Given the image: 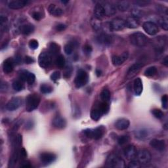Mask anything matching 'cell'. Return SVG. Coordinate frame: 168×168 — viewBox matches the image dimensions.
Masks as SVG:
<instances>
[{
    "mask_svg": "<svg viewBox=\"0 0 168 168\" xmlns=\"http://www.w3.org/2000/svg\"><path fill=\"white\" fill-rule=\"evenodd\" d=\"M40 97L36 94L29 95L26 99V110L28 112H32L38 107L40 103Z\"/></svg>",
    "mask_w": 168,
    "mask_h": 168,
    "instance_id": "6da1fadb",
    "label": "cell"
},
{
    "mask_svg": "<svg viewBox=\"0 0 168 168\" xmlns=\"http://www.w3.org/2000/svg\"><path fill=\"white\" fill-rule=\"evenodd\" d=\"M107 166L110 167L123 168L126 167L125 161L115 154H111L107 160Z\"/></svg>",
    "mask_w": 168,
    "mask_h": 168,
    "instance_id": "7a4b0ae2",
    "label": "cell"
},
{
    "mask_svg": "<svg viewBox=\"0 0 168 168\" xmlns=\"http://www.w3.org/2000/svg\"><path fill=\"white\" fill-rule=\"evenodd\" d=\"M129 40L132 44L137 47H143L147 43L146 36L141 32H135L130 35Z\"/></svg>",
    "mask_w": 168,
    "mask_h": 168,
    "instance_id": "3957f363",
    "label": "cell"
},
{
    "mask_svg": "<svg viewBox=\"0 0 168 168\" xmlns=\"http://www.w3.org/2000/svg\"><path fill=\"white\" fill-rule=\"evenodd\" d=\"M89 76L88 74L84 70L79 69L77 72L76 76L74 80V84L77 88H80L82 87L85 85V84L88 82Z\"/></svg>",
    "mask_w": 168,
    "mask_h": 168,
    "instance_id": "277c9868",
    "label": "cell"
},
{
    "mask_svg": "<svg viewBox=\"0 0 168 168\" xmlns=\"http://www.w3.org/2000/svg\"><path fill=\"white\" fill-rule=\"evenodd\" d=\"M38 63L43 68H48L52 63V55L47 51L41 52L38 57Z\"/></svg>",
    "mask_w": 168,
    "mask_h": 168,
    "instance_id": "5b68a950",
    "label": "cell"
},
{
    "mask_svg": "<svg viewBox=\"0 0 168 168\" xmlns=\"http://www.w3.org/2000/svg\"><path fill=\"white\" fill-rule=\"evenodd\" d=\"M108 24L109 29L111 31H120L126 27L125 21L120 18H114Z\"/></svg>",
    "mask_w": 168,
    "mask_h": 168,
    "instance_id": "8992f818",
    "label": "cell"
},
{
    "mask_svg": "<svg viewBox=\"0 0 168 168\" xmlns=\"http://www.w3.org/2000/svg\"><path fill=\"white\" fill-rule=\"evenodd\" d=\"M136 157L137 158V160L141 164H146L150 162L151 160V154L145 149H141L137 153Z\"/></svg>",
    "mask_w": 168,
    "mask_h": 168,
    "instance_id": "52a82bcc",
    "label": "cell"
},
{
    "mask_svg": "<svg viewBox=\"0 0 168 168\" xmlns=\"http://www.w3.org/2000/svg\"><path fill=\"white\" fill-rule=\"evenodd\" d=\"M142 28L145 32L151 36H154L159 32L158 26L153 22L148 21L143 23Z\"/></svg>",
    "mask_w": 168,
    "mask_h": 168,
    "instance_id": "ba28073f",
    "label": "cell"
},
{
    "mask_svg": "<svg viewBox=\"0 0 168 168\" xmlns=\"http://www.w3.org/2000/svg\"><path fill=\"white\" fill-rule=\"evenodd\" d=\"M103 110L101 108L100 103H96L91 109V118L93 120L98 121L103 115Z\"/></svg>",
    "mask_w": 168,
    "mask_h": 168,
    "instance_id": "9c48e42d",
    "label": "cell"
},
{
    "mask_svg": "<svg viewBox=\"0 0 168 168\" xmlns=\"http://www.w3.org/2000/svg\"><path fill=\"white\" fill-rule=\"evenodd\" d=\"M22 104V99L20 97H14L7 103L6 108L9 111H14L19 108Z\"/></svg>",
    "mask_w": 168,
    "mask_h": 168,
    "instance_id": "30bf717a",
    "label": "cell"
},
{
    "mask_svg": "<svg viewBox=\"0 0 168 168\" xmlns=\"http://www.w3.org/2000/svg\"><path fill=\"white\" fill-rule=\"evenodd\" d=\"M166 43V38L165 37L159 36L156 38L153 41V44L158 52H162Z\"/></svg>",
    "mask_w": 168,
    "mask_h": 168,
    "instance_id": "8fae6325",
    "label": "cell"
},
{
    "mask_svg": "<svg viewBox=\"0 0 168 168\" xmlns=\"http://www.w3.org/2000/svg\"><path fill=\"white\" fill-rule=\"evenodd\" d=\"M129 57L128 52H124L120 55H114L112 59V62L114 66H118L122 65Z\"/></svg>",
    "mask_w": 168,
    "mask_h": 168,
    "instance_id": "7c38bea8",
    "label": "cell"
},
{
    "mask_svg": "<svg viewBox=\"0 0 168 168\" xmlns=\"http://www.w3.org/2000/svg\"><path fill=\"white\" fill-rule=\"evenodd\" d=\"M137 151L135 146L130 145L127 146L123 150L124 156L127 158V160H132L136 157Z\"/></svg>",
    "mask_w": 168,
    "mask_h": 168,
    "instance_id": "4fadbf2b",
    "label": "cell"
},
{
    "mask_svg": "<svg viewBox=\"0 0 168 168\" xmlns=\"http://www.w3.org/2000/svg\"><path fill=\"white\" fill-rule=\"evenodd\" d=\"M106 133V127L103 126H98L95 129H92V139L98 140L101 139Z\"/></svg>",
    "mask_w": 168,
    "mask_h": 168,
    "instance_id": "5bb4252c",
    "label": "cell"
},
{
    "mask_svg": "<svg viewBox=\"0 0 168 168\" xmlns=\"http://www.w3.org/2000/svg\"><path fill=\"white\" fill-rule=\"evenodd\" d=\"M150 145L153 148L159 151H163L166 147V142L164 140L154 139L151 141Z\"/></svg>",
    "mask_w": 168,
    "mask_h": 168,
    "instance_id": "9a60e30c",
    "label": "cell"
},
{
    "mask_svg": "<svg viewBox=\"0 0 168 168\" xmlns=\"http://www.w3.org/2000/svg\"><path fill=\"white\" fill-rule=\"evenodd\" d=\"M57 158V156H56L53 153H50V152H43L40 154V160L42 161L43 163L45 164H49L53 162V161L56 160Z\"/></svg>",
    "mask_w": 168,
    "mask_h": 168,
    "instance_id": "2e32d148",
    "label": "cell"
},
{
    "mask_svg": "<svg viewBox=\"0 0 168 168\" xmlns=\"http://www.w3.org/2000/svg\"><path fill=\"white\" fill-rule=\"evenodd\" d=\"M29 3L28 1L26 0H14L9 3V7L11 9H19L25 7Z\"/></svg>",
    "mask_w": 168,
    "mask_h": 168,
    "instance_id": "e0dca14e",
    "label": "cell"
},
{
    "mask_svg": "<svg viewBox=\"0 0 168 168\" xmlns=\"http://www.w3.org/2000/svg\"><path fill=\"white\" fill-rule=\"evenodd\" d=\"M15 61L13 59L8 58L6 59L3 64V70L5 74H9L13 72L14 69Z\"/></svg>",
    "mask_w": 168,
    "mask_h": 168,
    "instance_id": "ac0fdd59",
    "label": "cell"
},
{
    "mask_svg": "<svg viewBox=\"0 0 168 168\" xmlns=\"http://www.w3.org/2000/svg\"><path fill=\"white\" fill-rule=\"evenodd\" d=\"M125 22H126V27L131 29L138 28L140 24L139 18L133 17H128L126 21H125Z\"/></svg>",
    "mask_w": 168,
    "mask_h": 168,
    "instance_id": "d6986e66",
    "label": "cell"
},
{
    "mask_svg": "<svg viewBox=\"0 0 168 168\" xmlns=\"http://www.w3.org/2000/svg\"><path fill=\"white\" fill-rule=\"evenodd\" d=\"M130 125V122L126 118H120L115 123V127L118 130H126Z\"/></svg>",
    "mask_w": 168,
    "mask_h": 168,
    "instance_id": "ffe728a7",
    "label": "cell"
},
{
    "mask_svg": "<svg viewBox=\"0 0 168 168\" xmlns=\"http://www.w3.org/2000/svg\"><path fill=\"white\" fill-rule=\"evenodd\" d=\"M104 12H105V16L110 17L114 15L116 13V7L111 3H105L103 5Z\"/></svg>",
    "mask_w": 168,
    "mask_h": 168,
    "instance_id": "44dd1931",
    "label": "cell"
},
{
    "mask_svg": "<svg viewBox=\"0 0 168 168\" xmlns=\"http://www.w3.org/2000/svg\"><path fill=\"white\" fill-rule=\"evenodd\" d=\"M48 11L51 15L54 17H60L63 15L64 11L60 7H57L55 4L49 5L48 7Z\"/></svg>",
    "mask_w": 168,
    "mask_h": 168,
    "instance_id": "7402d4cb",
    "label": "cell"
},
{
    "mask_svg": "<svg viewBox=\"0 0 168 168\" xmlns=\"http://www.w3.org/2000/svg\"><path fill=\"white\" fill-rule=\"evenodd\" d=\"M53 125L57 129H63L66 126V122L65 118L60 116H57L53 118Z\"/></svg>",
    "mask_w": 168,
    "mask_h": 168,
    "instance_id": "603a6c76",
    "label": "cell"
},
{
    "mask_svg": "<svg viewBox=\"0 0 168 168\" xmlns=\"http://www.w3.org/2000/svg\"><path fill=\"white\" fill-rule=\"evenodd\" d=\"M134 134L137 139L140 140H144L148 137L149 132L146 128H139L135 131Z\"/></svg>",
    "mask_w": 168,
    "mask_h": 168,
    "instance_id": "cb8c5ba5",
    "label": "cell"
},
{
    "mask_svg": "<svg viewBox=\"0 0 168 168\" xmlns=\"http://www.w3.org/2000/svg\"><path fill=\"white\" fill-rule=\"evenodd\" d=\"M142 67V65L141 63H135L132 66H130L127 72V78H130L133 77L137 73L141 68Z\"/></svg>",
    "mask_w": 168,
    "mask_h": 168,
    "instance_id": "d4e9b609",
    "label": "cell"
},
{
    "mask_svg": "<svg viewBox=\"0 0 168 168\" xmlns=\"http://www.w3.org/2000/svg\"><path fill=\"white\" fill-rule=\"evenodd\" d=\"M133 89H134L135 94L136 95H137V96L141 95V94L142 92V89H143L142 82L141 78H137L135 79L134 84H133Z\"/></svg>",
    "mask_w": 168,
    "mask_h": 168,
    "instance_id": "484cf974",
    "label": "cell"
},
{
    "mask_svg": "<svg viewBox=\"0 0 168 168\" xmlns=\"http://www.w3.org/2000/svg\"><path fill=\"white\" fill-rule=\"evenodd\" d=\"M94 15L95 17L98 18V19H101L105 16L104 9L102 4L97 3L94 9Z\"/></svg>",
    "mask_w": 168,
    "mask_h": 168,
    "instance_id": "4316f807",
    "label": "cell"
},
{
    "mask_svg": "<svg viewBox=\"0 0 168 168\" xmlns=\"http://www.w3.org/2000/svg\"><path fill=\"white\" fill-rule=\"evenodd\" d=\"M113 41L112 37L108 34H101L97 37V41L101 43V44H103L105 46L110 45Z\"/></svg>",
    "mask_w": 168,
    "mask_h": 168,
    "instance_id": "83f0119b",
    "label": "cell"
},
{
    "mask_svg": "<svg viewBox=\"0 0 168 168\" xmlns=\"http://www.w3.org/2000/svg\"><path fill=\"white\" fill-rule=\"evenodd\" d=\"M34 26L32 24H25L22 25L20 28L21 32L24 35H29L34 31Z\"/></svg>",
    "mask_w": 168,
    "mask_h": 168,
    "instance_id": "f1b7e54d",
    "label": "cell"
},
{
    "mask_svg": "<svg viewBox=\"0 0 168 168\" xmlns=\"http://www.w3.org/2000/svg\"><path fill=\"white\" fill-rule=\"evenodd\" d=\"M60 51V47L59 45L55 42H52L50 43L49 47V53L52 56H57L59 54Z\"/></svg>",
    "mask_w": 168,
    "mask_h": 168,
    "instance_id": "f546056e",
    "label": "cell"
},
{
    "mask_svg": "<svg viewBox=\"0 0 168 168\" xmlns=\"http://www.w3.org/2000/svg\"><path fill=\"white\" fill-rule=\"evenodd\" d=\"M91 24L92 28L95 31H96V32H99V31L102 29L103 24L100 19H98V18L95 17L91 19Z\"/></svg>",
    "mask_w": 168,
    "mask_h": 168,
    "instance_id": "4dcf8cb0",
    "label": "cell"
},
{
    "mask_svg": "<svg viewBox=\"0 0 168 168\" xmlns=\"http://www.w3.org/2000/svg\"><path fill=\"white\" fill-rule=\"evenodd\" d=\"M130 4L127 1H121L117 3V8L120 11H126L129 9Z\"/></svg>",
    "mask_w": 168,
    "mask_h": 168,
    "instance_id": "1f68e13d",
    "label": "cell"
},
{
    "mask_svg": "<svg viewBox=\"0 0 168 168\" xmlns=\"http://www.w3.org/2000/svg\"><path fill=\"white\" fill-rule=\"evenodd\" d=\"M100 97H101V98L102 101L108 102L109 103L110 99V97H111L110 91L108 89H104V90H103L102 92L101 93Z\"/></svg>",
    "mask_w": 168,
    "mask_h": 168,
    "instance_id": "d6a6232c",
    "label": "cell"
},
{
    "mask_svg": "<svg viewBox=\"0 0 168 168\" xmlns=\"http://www.w3.org/2000/svg\"><path fill=\"white\" fill-rule=\"evenodd\" d=\"M65 63H66V60L63 55H59L55 60L56 65L60 68H63L65 67Z\"/></svg>",
    "mask_w": 168,
    "mask_h": 168,
    "instance_id": "836d02e7",
    "label": "cell"
},
{
    "mask_svg": "<svg viewBox=\"0 0 168 168\" xmlns=\"http://www.w3.org/2000/svg\"><path fill=\"white\" fill-rule=\"evenodd\" d=\"M22 135L20 134L17 135V136H15V137L13 139V146L16 149V150H18V148L20 147V146L22 145Z\"/></svg>",
    "mask_w": 168,
    "mask_h": 168,
    "instance_id": "e575fe53",
    "label": "cell"
},
{
    "mask_svg": "<svg viewBox=\"0 0 168 168\" xmlns=\"http://www.w3.org/2000/svg\"><path fill=\"white\" fill-rule=\"evenodd\" d=\"M40 91L43 94H48L53 91V88L49 84H43L40 86Z\"/></svg>",
    "mask_w": 168,
    "mask_h": 168,
    "instance_id": "d590c367",
    "label": "cell"
},
{
    "mask_svg": "<svg viewBox=\"0 0 168 168\" xmlns=\"http://www.w3.org/2000/svg\"><path fill=\"white\" fill-rule=\"evenodd\" d=\"M12 86H13V89L15 90L16 91H21L24 88V85L21 80L15 81L13 84H12Z\"/></svg>",
    "mask_w": 168,
    "mask_h": 168,
    "instance_id": "8d00e7d4",
    "label": "cell"
},
{
    "mask_svg": "<svg viewBox=\"0 0 168 168\" xmlns=\"http://www.w3.org/2000/svg\"><path fill=\"white\" fill-rule=\"evenodd\" d=\"M157 72V68L155 66H151L148 68L145 72V75L148 77L154 76Z\"/></svg>",
    "mask_w": 168,
    "mask_h": 168,
    "instance_id": "74e56055",
    "label": "cell"
},
{
    "mask_svg": "<svg viewBox=\"0 0 168 168\" xmlns=\"http://www.w3.org/2000/svg\"><path fill=\"white\" fill-rule=\"evenodd\" d=\"M129 137L127 135H122L118 139V142L120 145H123L129 141Z\"/></svg>",
    "mask_w": 168,
    "mask_h": 168,
    "instance_id": "f35d334b",
    "label": "cell"
},
{
    "mask_svg": "<svg viewBox=\"0 0 168 168\" xmlns=\"http://www.w3.org/2000/svg\"><path fill=\"white\" fill-rule=\"evenodd\" d=\"M31 15H32V17L34 18V19L37 21H39L40 20H41L42 18H43L42 13L41 11H32V14H31Z\"/></svg>",
    "mask_w": 168,
    "mask_h": 168,
    "instance_id": "ab89813d",
    "label": "cell"
},
{
    "mask_svg": "<svg viewBox=\"0 0 168 168\" xmlns=\"http://www.w3.org/2000/svg\"><path fill=\"white\" fill-rule=\"evenodd\" d=\"M159 24L161 27L165 30H167L168 29V23H167V17H161L159 20Z\"/></svg>",
    "mask_w": 168,
    "mask_h": 168,
    "instance_id": "60d3db41",
    "label": "cell"
},
{
    "mask_svg": "<svg viewBox=\"0 0 168 168\" xmlns=\"http://www.w3.org/2000/svg\"><path fill=\"white\" fill-rule=\"evenodd\" d=\"M152 113L154 116L155 118H158V119H161L164 116V114L162 111L160 109L155 108L152 110Z\"/></svg>",
    "mask_w": 168,
    "mask_h": 168,
    "instance_id": "b9f144b4",
    "label": "cell"
},
{
    "mask_svg": "<svg viewBox=\"0 0 168 168\" xmlns=\"http://www.w3.org/2000/svg\"><path fill=\"white\" fill-rule=\"evenodd\" d=\"M74 46L72 43H67L66 45L65 46V52L67 55H71L74 51Z\"/></svg>",
    "mask_w": 168,
    "mask_h": 168,
    "instance_id": "7bdbcfd3",
    "label": "cell"
},
{
    "mask_svg": "<svg viewBox=\"0 0 168 168\" xmlns=\"http://www.w3.org/2000/svg\"><path fill=\"white\" fill-rule=\"evenodd\" d=\"M28 45H29V47H30V49H34H34H38V47L39 46V43L36 40L32 39V40H31L29 41V44Z\"/></svg>",
    "mask_w": 168,
    "mask_h": 168,
    "instance_id": "ee69618b",
    "label": "cell"
},
{
    "mask_svg": "<svg viewBox=\"0 0 168 168\" xmlns=\"http://www.w3.org/2000/svg\"><path fill=\"white\" fill-rule=\"evenodd\" d=\"M35 80H36V76L34 75L33 73L29 72L28 77H27V79H26L27 83L29 85H32V84H33L34 83Z\"/></svg>",
    "mask_w": 168,
    "mask_h": 168,
    "instance_id": "f6af8a7d",
    "label": "cell"
},
{
    "mask_svg": "<svg viewBox=\"0 0 168 168\" xmlns=\"http://www.w3.org/2000/svg\"><path fill=\"white\" fill-rule=\"evenodd\" d=\"M28 73H29V72L26 71V70L21 71V72L19 74V78L22 81V82H26Z\"/></svg>",
    "mask_w": 168,
    "mask_h": 168,
    "instance_id": "bcb514c9",
    "label": "cell"
},
{
    "mask_svg": "<svg viewBox=\"0 0 168 168\" xmlns=\"http://www.w3.org/2000/svg\"><path fill=\"white\" fill-rule=\"evenodd\" d=\"M129 168H139L141 167V164L138 160H133L129 163Z\"/></svg>",
    "mask_w": 168,
    "mask_h": 168,
    "instance_id": "7dc6e473",
    "label": "cell"
},
{
    "mask_svg": "<svg viewBox=\"0 0 168 168\" xmlns=\"http://www.w3.org/2000/svg\"><path fill=\"white\" fill-rule=\"evenodd\" d=\"M83 51L84 52V53L87 55H89L91 53L92 51H93V48L92 47L89 45V44H85L84 46V48H83Z\"/></svg>",
    "mask_w": 168,
    "mask_h": 168,
    "instance_id": "c3c4849f",
    "label": "cell"
},
{
    "mask_svg": "<svg viewBox=\"0 0 168 168\" xmlns=\"http://www.w3.org/2000/svg\"><path fill=\"white\" fill-rule=\"evenodd\" d=\"M51 80L53 81H57L60 79V73L59 71H55L51 74L50 76Z\"/></svg>",
    "mask_w": 168,
    "mask_h": 168,
    "instance_id": "681fc988",
    "label": "cell"
},
{
    "mask_svg": "<svg viewBox=\"0 0 168 168\" xmlns=\"http://www.w3.org/2000/svg\"><path fill=\"white\" fill-rule=\"evenodd\" d=\"M132 15H133L132 17H135V18H139V17H141L142 15L141 10L137 9H133L132 11Z\"/></svg>",
    "mask_w": 168,
    "mask_h": 168,
    "instance_id": "f907efd6",
    "label": "cell"
},
{
    "mask_svg": "<svg viewBox=\"0 0 168 168\" xmlns=\"http://www.w3.org/2000/svg\"><path fill=\"white\" fill-rule=\"evenodd\" d=\"M72 68L71 66H68V67H66V70L65 71V74H64V76L65 78H70L71 74H72Z\"/></svg>",
    "mask_w": 168,
    "mask_h": 168,
    "instance_id": "816d5d0a",
    "label": "cell"
},
{
    "mask_svg": "<svg viewBox=\"0 0 168 168\" xmlns=\"http://www.w3.org/2000/svg\"><path fill=\"white\" fill-rule=\"evenodd\" d=\"M161 103H162V107L164 109L167 108V95H164L161 97Z\"/></svg>",
    "mask_w": 168,
    "mask_h": 168,
    "instance_id": "f5cc1de1",
    "label": "cell"
},
{
    "mask_svg": "<svg viewBox=\"0 0 168 168\" xmlns=\"http://www.w3.org/2000/svg\"><path fill=\"white\" fill-rule=\"evenodd\" d=\"M66 28V26L65 24H59L57 26H55V30L57 32H62V31H64Z\"/></svg>",
    "mask_w": 168,
    "mask_h": 168,
    "instance_id": "db71d44e",
    "label": "cell"
},
{
    "mask_svg": "<svg viewBox=\"0 0 168 168\" xmlns=\"http://www.w3.org/2000/svg\"><path fill=\"white\" fill-rule=\"evenodd\" d=\"M135 3L136 5H138L139 6H141V7H145V6H146L148 3H150V2L142 0V1H137L135 2Z\"/></svg>",
    "mask_w": 168,
    "mask_h": 168,
    "instance_id": "11a10c76",
    "label": "cell"
},
{
    "mask_svg": "<svg viewBox=\"0 0 168 168\" xmlns=\"http://www.w3.org/2000/svg\"><path fill=\"white\" fill-rule=\"evenodd\" d=\"M24 62H25L26 64L29 65V64L34 63L35 62V60L31 57H29V56H26L25 58H24Z\"/></svg>",
    "mask_w": 168,
    "mask_h": 168,
    "instance_id": "9f6ffc18",
    "label": "cell"
},
{
    "mask_svg": "<svg viewBox=\"0 0 168 168\" xmlns=\"http://www.w3.org/2000/svg\"><path fill=\"white\" fill-rule=\"evenodd\" d=\"M21 166L22 167H32V166L30 165V162L26 160H22L21 164Z\"/></svg>",
    "mask_w": 168,
    "mask_h": 168,
    "instance_id": "6f0895ef",
    "label": "cell"
},
{
    "mask_svg": "<svg viewBox=\"0 0 168 168\" xmlns=\"http://www.w3.org/2000/svg\"><path fill=\"white\" fill-rule=\"evenodd\" d=\"M33 126H34V123H33V122L32 121H28L26 123V126H25V128L26 129H32L33 127Z\"/></svg>",
    "mask_w": 168,
    "mask_h": 168,
    "instance_id": "680465c9",
    "label": "cell"
},
{
    "mask_svg": "<svg viewBox=\"0 0 168 168\" xmlns=\"http://www.w3.org/2000/svg\"><path fill=\"white\" fill-rule=\"evenodd\" d=\"M21 61H22V58L21 57V56H17L15 59V63L19 64Z\"/></svg>",
    "mask_w": 168,
    "mask_h": 168,
    "instance_id": "91938a15",
    "label": "cell"
},
{
    "mask_svg": "<svg viewBox=\"0 0 168 168\" xmlns=\"http://www.w3.org/2000/svg\"><path fill=\"white\" fill-rule=\"evenodd\" d=\"M162 63H163V64H164L166 66H168V58H167V56H166V57L164 59Z\"/></svg>",
    "mask_w": 168,
    "mask_h": 168,
    "instance_id": "94428289",
    "label": "cell"
},
{
    "mask_svg": "<svg viewBox=\"0 0 168 168\" xmlns=\"http://www.w3.org/2000/svg\"><path fill=\"white\" fill-rule=\"evenodd\" d=\"M101 74H102V72L101 70H99V69H97L96 70V74H97V76L98 77L100 76L101 75Z\"/></svg>",
    "mask_w": 168,
    "mask_h": 168,
    "instance_id": "6125c7cd",
    "label": "cell"
},
{
    "mask_svg": "<svg viewBox=\"0 0 168 168\" xmlns=\"http://www.w3.org/2000/svg\"><path fill=\"white\" fill-rule=\"evenodd\" d=\"M61 2L63 3H68V1H62Z\"/></svg>",
    "mask_w": 168,
    "mask_h": 168,
    "instance_id": "be15d7a7",
    "label": "cell"
}]
</instances>
